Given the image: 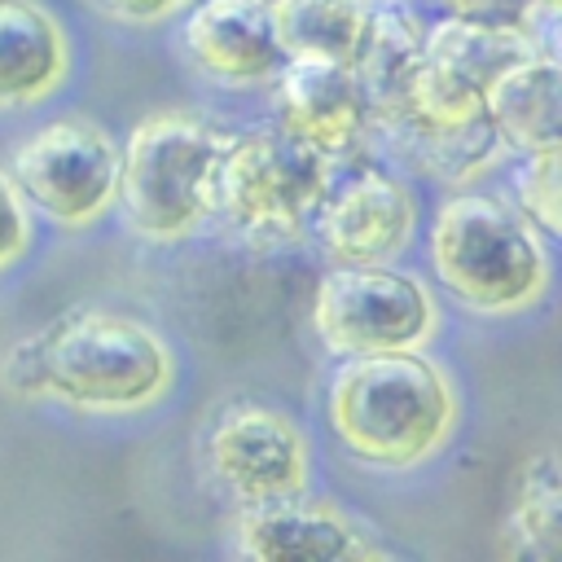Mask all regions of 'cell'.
Instances as JSON below:
<instances>
[{
	"label": "cell",
	"instance_id": "1",
	"mask_svg": "<svg viewBox=\"0 0 562 562\" xmlns=\"http://www.w3.org/2000/svg\"><path fill=\"white\" fill-rule=\"evenodd\" d=\"M176 382L167 338L114 307H66L48 325L13 338L0 356V391L13 400H48L75 413H140Z\"/></svg>",
	"mask_w": 562,
	"mask_h": 562
},
{
	"label": "cell",
	"instance_id": "2",
	"mask_svg": "<svg viewBox=\"0 0 562 562\" xmlns=\"http://www.w3.org/2000/svg\"><path fill=\"white\" fill-rule=\"evenodd\" d=\"M325 417L334 439L364 465L413 470L457 430V386L422 347L338 356Z\"/></svg>",
	"mask_w": 562,
	"mask_h": 562
},
{
	"label": "cell",
	"instance_id": "3",
	"mask_svg": "<svg viewBox=\"0 0 562 562\" xmlns=\"http://www.w3.org/2000/svg\"><path fill=\"white\" fill-rule=\"evenodd\" d=\"M435 281L474 316H514L544 299L553 259L527 215L479 189L443 198L426 228Z\"/></svg>",
	"mask_w": 562,
	"mask_h": 562
},
{
	"label": "cell",
	"instance_id": "4",
	"mask_svg": "<svg viewBox=\"0 0 562 562\" xmlns=\"http://www.w3.org/2000/svg\"><path fill=\"white\" fill-rule=\"evenodd\" d=\"M224 132L189 110H154L119 140L114 206L145 241H180L215 220V162Z\"/></svg>",
	"mask_w": 562,
	"mask_h": 562
},
{
	"label": "cell",
	"instance_id": "5",
	"mask_svg": "<svg viewBox=\"0 0 562 562\" xmlns=\"http://www.w3.org/2000/svg\"><path fill=\"white\" fill-rule=\"evenodd\" d=\"M329 184L334 162L290 132H224L215 162V220H224V228L255 250L294 246L312 228Z\"/></svg>",
	"mask_w": 562,
	"mask_h": 562
},
{
	"label": "cell",
	"instance_id": "6",
	"mask_svg": "<svg viewBox=\"0 0 562 562\" xmlns=\"http://www.w3.org/2000/svg\"><path fill=\"white\" fill-rule=\"evenodd\" d=\"M435 325L430 285L395 263H329L312 294V329L329 356L426 347Z\"/></svg>",
	"mask_w": 562,
	"mask_h": 562
},
{
	"label": "cell",
	"instance_id": "7",
	"mask_svg": "<svg viewBox=\"0 0 562 562\" xmlns=\"http://www.w3.org/2000/svg\"><path fill=\"white\" fill-rule=\"evenodd\" d=\"M31 211L53 224L83 228L114 206L119 189V140L92 119H53L26 132L4 167Z\"/></svg>",
	"mask_w": 562,
	"mask_h": 562
},
{
	"label": "cell",
	"instance_id": "8",
	"mask_svg": "<svg viewBox=\"0 0 562 562\" xmlns=\"http://www.w3.org/2000/svg\"><path fill=\"white\" fill-rule=\"evenodd\" d=\"M202 465L237 509L303 496L312 487L307 435L290 413L268 404H228L206 426Z\"/></svg>",
	"mask_w": 562,
	"mask_h": 562
},
{
	"label": "cell",
	"instance_id": "9",
	"mask_svg": "<svg viewBox=\"0 0 562 562\" xmlns=\"http://www.w3.org/2000/svg\"><path fill=\"white\" fill-rule=\"evenodd\" d=\"M272 110L277 127L316 149L325 162L360 158L373 140V110L347 61H281L272 75Z\"/></svg>",
	"mask_w": 562,
	"mask_h": 562
},
{
	"label": "cell",
	"instance_id": "10",
	"mask_svg": "<svg viewBox=\"0 0 562 562\" xmlns=\"http://www.w3.org/2000/svg\"><path fill=\"white\" fill-rule=\"evenodd\" d=\"M312 228L329 263H395L417 237V193L382 167H360L329 184Z\"/></svg>",
	"mask_w": 562,
	"mask_h": 562
},
{
	"label": "cell",
	"instance_id": "11",
	"mask_svg": "<svg viewBox=\"0 0 562 562\" xmlns=\"http://www.w3.org/2000/svg\"><path fill=\"white\" fill-rule=\"evenodd\" d=\"M233 549L255 562H290V558H382L386 549L369 536L360 518L329 501L285 496L263 505H241L233 518Z\"/></svg>",
	"mask_w": 562,
	"mask_h": 562
},
{
	"label": "cell",
	"instance_id": "12",
	"mask_svg": "<svg viewBox=\"0 0 562 562\" xmlns=\"http://www.w3.org/2000/svg\"><path fill=\"white\" fill-rule=\"evenodd\" d=\"M184 61L220 88H259L281 70L268 0H193L180 26Z\"/></svg>",
	"mask_w": 562,
	"mask_h": 562
},
{
	"label": "cell",
	"instance_id": "13",
	"mask_svg": "<svg viewBox=\"0 0 562 562\" xmlns=\"http://www.w3.org/2000/svg\"><path fill=\"white\" fill-rule=\"evenodd\" d=\"M70 75L61 22L40 0H0V110L48 101Z\"/></svg>",
	"mask_w": 562,
	"mask_h": 562
},
{
	"label": "cell",
	"instance_id": "14",
	"mask_svg": "<svg viewBox=\"0 0 562 562\" xmlns=\"http://www.w3.org/2000/svg\"><path fill=\"white\" fill-rule=\"evenodd\" d=\"M483 114L492 119L501 145L514 154L558 149L562 83H558L553 48H536V53L518 57L514 66H505L483 92Z\"/></svg>",
	"mask_w": 562,
	"mask_h": 562
},
{
	"label": "cell",
	"instance_id": "15",
	"mask_svg": "<svg viewBox=\"0 0 562 562\" xmlns=\"http://www.w3.org/2000/svg\"><path fill=\"white\" fill-rule=\"evenodd\" d=\"M422 35H426V22L413 4H404V0L369 4L364 35H360L356 57L347 66L356 70V79L369 97L373 132L404 110V97H408L417 57H422Z\"/></svg>",
	"mask_w": 562,
	"mask_h": 562
},
{
	"label": "cell",
	"instance_id": "16",
	"mask_svg": "<svg viewBox=\"0 0 562 562\" xmlns=\"http://www.w3.org/2000/svg\"><path fill=\"white\" fill-rule=\"evenodd\" d=\"M562 549V470L553 448L531 452L514 479L496 527V553L509 562H553Z\"/></svg>",
	"mask_w": 562,
	"mask_h": 562
},
{
	"label": "cell",
	"instance_id": "17",
	"mask_svg": "<svg viewBox=\"0 0 562 562\" xmlns=\"http://www.w3.org/2000/svg\"><path fill=\"white\" fill-rule=\"evenodd\" d=\"M382 140L413 171H422L439 184H452V189L474 184L479 176H487L505 158V145H501L487 114H479L470 123H457V127H395Z\"/></svg>",
	"mask_w": 562,
	"mask_h": 562
},
{
	"label": "cell",
	"instance_id": "18",
	"mask_svg": "<svg viewBox=\"0 0 562 562\" xmlns=\"http://www.w3.org/2000/svg\"><path fill=\"white\" fill-rule=\"evenodd\" d=\"M364 0H268V22L281 57L351 61L364 35Z\"/></svg>",
	"mask_w": 562,
	"mask_h": 562
},
{
	"label": "cell",
	"instance_id": "19",
	"mask_svg": "<svg viewBox=\"0 0 562 562\" xmlns=\"http://www.w3.org/2000/svg\"><path fill=\"white\" fill-rule=\"evenodd\" d=\"M558 149H536V154H522L518 171H514V206L527 215V224L553 246L558 241V206H562V193H558Z\"/></svg>",
	"mask_w": 562,
	"mask_h": 562
},
{
	"label": "cell",
	"instance_id": "20",
	"mask_svg": "<svg viewBox=\"0 0 562 562\" xmlns=\"http://www.w3.org/2000/svg\"><path fill=\"white\" fill-rule=\"evenodd\" d=\"M443 13L452 18H474V22H501V26H527L544 40H553V18L558 4L549 0H439Z\"/></svg>",
	"mask_w": 562,
	"mask_h": 562
},
{
	"label": "cell",
	"instance_id": "21",
	"mask_svg": "<svg viewBox=\"0 0 562 562\" xmlns=\"http://www.w3.org/2000/svg\"><path fill=\"white\" fill-rule=\"evenodd\" d=\"M31 246V206L18 193L13 176L0 167V272L9 263H18Z\"/></svg>",
	"mask_w": 562,
	"mask_h": 562
},
{
	"label": "cell",
	"instance_id": "22",
	"mask_svg": "<svg viewBox=\"0 0 562 562\" xmlns=\"http://www.w3.org/2000/svg\"><path fill=\"white\" fill-rule=\"evenodd\" d=\"M97 13L114 18V22H127V26H154V22H167L176 13H184L193 0H88Z\"/></svg>",
	"mask_w": 562,
	"mask_h": 562
},
{
	"label": "cell",
	"instance_id": "23",
	"mask_svg": "<svg viewBox=\"0 0 562 562\" xmlns=\"http://www.w3.org/2000/svg\"><path fill=\"white\" fill-rule=\"evenodd\" d=\"M364 4H378V0H364Z\"/></svg>",
	"mask_w": 562,
	"mask_h": 562
},
{
	"label": "cell",
	"instance_id": "24",
	"mask_svg": "<svg viewBox=\"0 0 562 562\" xmlns=\"http://www.w3.org/2000/svg\"><path fill=\"white\" fill-rule=\"evenodd\" d=\"M549 4H558V0H549Z\"/></svg>",
	"mask_w": 562,
	"mask_h": 562
}]
</instances>
